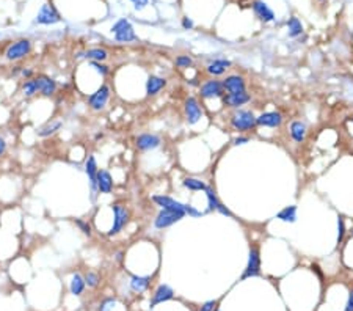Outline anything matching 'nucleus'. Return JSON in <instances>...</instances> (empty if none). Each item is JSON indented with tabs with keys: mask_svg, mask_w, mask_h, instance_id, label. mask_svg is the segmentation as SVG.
Listing matches in <instances>:
<instances>
[{
	"mask_svg": "<svg viewBox=\"0 0 353 311\" xmlns=\"http://www.w3.org/2000/svg\"><path fill=\"white\" fill-rule=\"evenodd\" d=\"M33 43L29 38H19L16 41H13L8 48L5 49V60L6 62H21L24 58H27L32 54Z\"/></svg>",
	"mask_w": 353,
	"mask_h": 311,
	"instance_id": "f257e3e1",
	"label": "nucleus"
},
{
	"mask_svg": "<svg viewBox=\"0 0 353 311\" xmlns=\"http://www.w3.org/2000/svg\"><path fill=\"white\" fill-rule=\"evenodd\" d=\"M229 124H231L232 131L239 132V134L253 131L257 126L255 114H253L251 110H242V109H237L234 114L229 116Z\"/></svg>",
	"mask_w": 353,
	"mask_h": 311,
	"instance_id": "f03ea898",
	"label": "nucleus"
},
{
	"mask_svg": "<svg viewBox=\"0 0 353 311\" xmlns=\"http://www.w3.org/2000/svg\"><path fill=\"white\" fill-rule=\"evenodd\" d=\"M112 211H113V225H112V228L107 231L109 237L121 233V231L126 228V225L129 223V218H130V213H129L128 206L123 203H119V201L112 204Z\"/></svg>",
	"mask_w": 353,
	"mask_h": 311,
	"instance_id": "7ed1b4c3",
	"label": "nucleus"
},
{
	"mask_svg": "<svg viewBox=\"0 0 353 311\" xmlns=\"http://www.w3.org/2000/svg\"><path fill=\"white\" fill-rule=\"evenodd\" d=\"M112 33L118 43H130L135 41L137 35L134 30V25H132L128 19H119L112 27Z\"/></svg>",
	"mask_w": 353,
	"mask_h": 311,
	"instance_id": "20e7f679",
	"label": "nucleus"
},
{
	"mask_svg": "<svg viewBox=\"0 0 353 311\" xmlns=\"http://www.w3.org/2000/svg\"><path fill=\"white\" fill-rule=\"evenodd\" d=\"M259 275H261V251H259V247L251 246L248 253V261H246L245 270L242 274V280L253 278V277H259Z\"/></svg>",
	"mask_w": 353,
	"mask_h": 311,
	"instance_id": "39448f33",
	"label": "nucleus"
},
{
	"mask_svg": "<svg viewBox=\"0 0 353 311\" xmlns=\"http://www.w3.org/2000/svg\"><path fill=\"white\" fill-rule=\"evenodd\" d=\"M110 95H112V90L107 83H102L101 87H99L95 93H91L88 96V107L95 112H101L105 109V105H107L109 99H110Z\"/></svg>",
	"mask_w": 353,
	"mask_h": 311,
	"instance_id": "423d86ee",
	"label": "nucleus"
},
{
	"mask_svg": "<svg viewBox=\"0 0 353 311\" xmlns=\"http://www.w3.org/2000/svg\"><path fill=\"white\" fill-rule=\"evenodd\" d=\"M62 22V16H60L58 10L52 3H44L39 8L38 15L35 17V24L38 25H54Z\"/></svg>",
	"mask_w": 353,
	"mask_h": 311,
	"instance_id": "0eeeda50",
	"label": "nucleus"
},
{
	"mask_svg": "<svg viewBox=\"0 0 353 311\" xmlns=\"http://www.w3.org/2000/svg\"><path fill=\"white\" fill-rule=\"evenodd\" d=\"M184 217H185V214L171 213V211L160 209V211H159V214L156 215V218H154V227L157 229H166V228L173 227L175 223L181 222Z\"/></svg>",
	"mask_w": 353,
	"mask_h": 311,
	"instance_id": "6e6552de",
	"label": "nucleus"
},
{
	"mask_svg": "<svg viewBox=\"0 0 353 311\" xmlns=\"http://www.w3.org/2000/svg\"><path fill=\"white\" fill-rule=\"evenodd\" d=\"M184 114H185V120H187V123L190 126L196 124L199 120H201L203 109H201V105H199L196 98L190 96V98L185 99V102H184Z\"/></svg>",
	"mask_w": 353,
	"mask_h": 311,
	"instance_id": "1a4fd4ad",
	"label": "nucleus"
},
{
	"mask_svg": "<svg viewBox=\"0 0 353 311\" xmlns=\"http://www.w3.org/2000/svg\"><path fill=\"white\" fill-rule=\"evenodd\" d=\"M38 81V90L39 96L43 98H54L58 91V83L54 77H50L48 74H36Z\"/></svg>",
	"mask_w": 353,
	"mask_h": 311,
	"instance_id": "9d476101",
	"label": "nucleus"
},
{
	"mask_svg": "<svg viewBox=\"0 0 353 311\" xmlns=\"http://www.w3.org/2000/svg\"><path fill=\"white\" fill-rule=\"evenodd\" d=\"M152 201H154L156 206H159L160 209L171 211V213L185 214V204L175 200V198L168 196V195H154V196H152ZM185 215H187V214H185Z\"/></svg>",
	"mask_w": 353,
	"mask_h": 311,
	"instance_id": "9b49d317",
	"label": "nucleus"
},
{
	"mask_svg": "<svg viewBox=\"0 0 353 311\" xmlns=\"http://www.w3.org/2000/svg\"><path fill=\"white\" fill-rule=\"evenodd\" d=\"M225 88L223 83L215 79H210V81L204 82L201 87H199V96L203 99H214V98H223L225 96Z\"/></svg>",
	"mask_w": 353,
	"mask_h": 311,
	"instance_id": "f8f14e48",
	"label": "nucleus"
},
{
	"mask_svg": "<svg viewBox=\"0 0 353 311\" xmlns=\"http://www.w3.org/2000/svg\"><path fill=\"white\" fill-rule=\"evenodd\" d=\"M85 175L88 176V181H90V187H91V200L95 201L96 200V195H97V187H96V175H97V161L95 154H88L85 161Z\"/></svg>",
	"mask_w": 353,
	"mask_h": 311,
	"instance_id": "ddd939ff",
	"label": "nucleus"
},
{
	"mask_svg": "<svg viewBox=\"0 0 353 311\" xmlns=\"http://www.w3.org/2000/svg\"><path fill=\"white\" fill-rule=\"evenodd\" d=\"M160 145H162V138L156 134H149V132L140 134L135 138V147L138 151H152V149H157Z\"/></svg>",
	"mask_w": 353,
	"mask_h": 311,
	"instance_id": "4468645a",
	"label": "nucleus"
},
{
	"mask_svg": "<svg viewBox=\"0 0 353 311\" xmlns=\"http://www.w3.org/2000/svg\"><path fill=\"white\" fill-rule=\"evenodd\" d=\"M223 105L229 109H241L242 105L248 104L251 101V96L246 93V91H242V93H225V96L222 98Z\"/></svg>",
	"mask_w": 353,
	"mask_h": 311,
	"instance_id": "2eb2a0df",
	"label": "nucleus"
},
{
	"mask_svg": "<svg viewBox=\"0 0 353 311\" xmlns=\"http://www.w3.org/2000/svg\"><path fill=\"white\" fill-rule=\"evenodd\" d=\"M96 187H97V194H112L113 192L115 184H113V178H112L109 170H104V168L97 170Z\"/></svg>",
	"mask_w": 353,
	"mask_h": 311,
	"instance_id": "dca6fc26",
	"label": "nucleus"
},
{
	"mask_svg": "<svg viewBox=\"0 0 353 311\" xmlns=\"http://www.w3.org/2000/svg\"><path fill=\"white\" fill-rule=\"evenodd\" d=\"M284 121L281 112H265V114L256 116V124L264 126V128H279Z\"/></svg>",
	"mask_w": 353,
	"mask_h": 311,
	"instance_id": "f3484780",
	"label": "nucleus"
},
{
	"mask_svg": "<svg viewBox=\"0 0 353 311\" xmlns=\"http://www.w3.org/2000/svg\"><path fill=\"white\" fill-rule=\"evenodd\" d=\"M173 297H175V291H173L171 286H168V284H159V286L156 288L154 291V294H152V299L149 302V308H154L156 305H159V303H163V302H168L171 300Z\"/></svg>",
	"mask_w": 353,
	"mask_h": 311,
	"instance_id": "a211bd4d",
	"label": "nucleus"
},
{
	"mask_svg": "<svg viewBox=\"0 0 353 311\" xmlns=\"http://www.w3.org/2000/svg\"><path fill=\"white\" fill-rule=\"evenodd\" d=\"M222 83L225 91H228V93H242V91H246V81L243 76H239V74L228 76Z\"/></svg>",
	"mask_w": 353,
	"mask_h": 311,
	"instance_id": "6ab92c4d",
	"label": "nucleus"
},
{
	"mask_svg": "<svg viewBox=\"0 0 353 311\" xmlns=\"http://www.w3.org/2000/svg\"><path fill=\"white\" fill-rule=\"evenodd\" d=\"M253 10H255L256 16L261 19L262 22H273L275 21V13H273V10L265 2H262V0H256V2H253Z\"/></svg>",
	"mask_w": 353,
	"mask_h": 311,
	"instance_id": "aec40b11",
	"label": "nucleus"
},
{
	"mask_svg": "<svg viewBox=\"0 0 353 311\" xmlns=\"http://www.w3.org/2000/svg\"><path fill=\"white\" fill-rule=\"evenodd\" d=\"M166 87V79L160 76H149L146 81V95L156 96Z\"/></svg>",
	"mask_w": 353,
	"mask_h": 311,
	"instance_id": "412c9836",
	"label": "nucleus"
},
{
	"mask_svg": "<svg viewBox=\"0 0 353 311\" xmlns=\"http://www.w3.org/2000/svg\"><path fill=\"white\" fill-rule=\"evenodd\" d=\"M62 129H63L62 120H52V121H48L44 126H41V128L36 131V134L41 138H49L52 135H55L57 132H60Z\"/></svg>",
	"mask_w": 353,
	"mask_h": 311,
	"instance_id": "4be33fe9",
	"label": "nucleus"
},
{
	"mask_svg": "<svg viewBox=\"0 0 353 311\" xmlns=\"http://www.w3.org/2000/svg\"><path fill=\"white\" fill-rule=\"evenodd\" d=\"M231 68V62L229 60H225V58H217V60L210 62L208 65V68H206V72H208L209 76H222L225 74L226 71Z\"/></svg>",
	"mask_w": 353,
	"mask_h": 311,
	"instance_id": "5701e85b",
	"label": "nucleus"
},
{
	"mask_svg": "<svg viewBox=\"0 0 353 311\" xmlns=\"http://www.w3.org/2000/svg\"><path fill=\"white\" fill-rule=\"evenodd\" d=\"M289 131H290L292 140L295 143H303L306 134H308V128H306V124L303 121H292L289 126Z\"/></svg>",
	"mask_w": 353,
	"mask_h": 311,
	"instance_id": "b1692460",
	"label": "nucleus"
},
{
	"mask_svg": "<svg viewBox=\"0 0 353 311\" xmlns=\"http://www.w3.org/2000/svg\"><path fill=\"white\" fill-rule=\"evenodd\" d=\"M151 284V277L146 275V277H142V275H132L130 277V281H129V286L130 289L134 291V293H144V291H148Z\"/></svg>",
	"mask_w": 353,
	"mask_h": 311,
	"instance_id": "393cba45",
	"label": "nucleus"
},
{
	"mask_svg": "<svg viewBox=\"0 0 353 311\" xmlns=\"http://www.w3.org/2000/svg\"><path fill=\"white\" fill-rule=\"evenodd\" d=\"M85 288H86V284H85V280H83V275H80L79 272L72 274L71 281H69V291H71V294L76 295V297L82 295Z\"/></svg>",
	"mask_w": 353,
	"mask_h": 311,
	"instance_id": "a878e982",
	"label": "nucleus"
},
{
	"mask_svg": "<svg viewBox=\"0 0 353 311\" xmlns=\"http://www.w3.org/2000/svg\"><path fill=\"white\" fill-rule=\"evenodd\" d=\"M21 93L25 98H33V96L39 95L36 76L32 77V79H27V81H22V83H21Z\"/></svg>",
	"mask_w": 353,
	"mask_h": 311,
	"instance_id": "bb28decb",
	"label": "nucleus"
},
{
	"mask_svg": "<svg viewBox=\"0 0 353 311\" xmlns=\"http://www.w3.org/2000/svg\"><path fill=\"white\" fill-rule=\"evenodd\" d=\"M83 57L86 58V60H90V62H101V63H104L109 58V50H105L102 48H93V49L86 50L83 54Z\"/></svg>",
	"mask_w": 353,
	"mask_h": 311,
	"instance_id": "cd10ccee",
	"label": "nucleus"
},
{
	"mask_svg": "<svg viewBox=\"0 0 353 311\" xmlns=\"http://www.w3.org/2000/svg\"><path fill=\"white\" fill-rule=\"evenodd\" d=\"M276 218L284 223H295L297 222V206H286L276 214Z\"/></svg>",
	"mask_w": 353,
	"mask_h": 311,
	"instance_id": "c85d7f7f",
	"label": "nucleus"
},
{
	"mask_svg": "<svg viewBox=\"0 0 353 311\" xmlns=\"http://www.w3.org/2000/svg\"><path fill=\"white\" fill-rule=\"evenodd\" d=\"M182 186L185 187V189H189L190 192H204L206 190V184H204V181H201V180H198V178H185V180L182 181Z\"/></svg>",
	"mask_w": 353,
	"mask_h": 311,
	"instance_id": "c756f323",
	"label": "nucleus"
},
{
	"mask_svg": "<svg viewBox=\"0 0 353 311\" xmlns=\"http://www.w3.org/2000/svg\"><path fill=\"white\" fill-rule=\"evenodd\" d=\"M204 192H206V196H208V213H214V211H217L218 204L222 203V201L218 200V196L215 194L214 187L208 186Z\"/></svg>",
	"mask_w": 353,
	"mask_h": 311,
	"instance_id": "7c9ffc66",
	"label": "nucleus"
},
{
	"mask_svg": "<svg viewBox=\"0 0 353 311\" xmlns=\"http://www.w3.org/2000/svg\"><path fill=\"white\" fill-rule=\"evenodd\" d=\"M288 32L290 38H297L303 33V25L298 21V17H290L288 21Z\"/></svg>",
	"mask_w": 353,
	"mask_h": 311,
	"instance_id": "2f4dec72",
	"label": "nucleus"
},
{
	"mask_svg": "<svg viewBox=\"0 0 353 311\" xmlns=\"http://www.w3.org/2000/svg\"><path fill=\"white\" fill-rule=\"evenodd\" d=\"M83 280L88 288H97L99 283H101V277H99V274H96V272H86L83 275Z\"/></svg>",
	"mask_w": 353,
	"mask_h": 311,
	"instance_id": "473e14b6",
	"label": "nucleus"
},
{
	"mask_svg": "<svg viewBox=\"0 0 353 311\" xmlns=\"http://www.w3.org/2000/svg\"><path fill=\"white\" fill-rule=\"evenodd\" d=\"M74 223H76V227L82 231V234L88 236V237L93 236V228H91V225H90L88 220H83V218H76Z\"/></svg>",
	"mask_w": 353,
	"mask_h": 311,
	"instance_id": "72a5a7b5",
	"label": "nucleus"
},
{
	"mask_svg": "<svg viewBox=\"0 0 353 311\" xmlns=\"http://www.w3.org/2000/svg\"><path fill=\"white\" fill-rule=\"evenodd\" d=\"M90 66H91V69H93V71H96L97 74H99V76H102V77H107V76L110 74V66L104 65V63H101V62H91Z\"/></svg>",
	"mask_w": 353,
	"mask_h": 311,
	"instance_id": "f704fd0d",
	"label": "nucleus"
},
{
	"mask_svg": "<svg viewBox=\"0 0 353 311\" xmlns=\"http://www.w3.org/2000/svg\"><path fill=\"white\" fill-rule=\"evenodd\" d=\"M175 63H176L177 68L187 69V68H190V66L193 65V60H192V58H190L189 55H179V57H176Z\"/></svg>",
	"mask_w": 353,
	"mask_h": 311,
	"instance_id": "c9c22d12",
	"label": "nucleus"
},
{
	"mask_svg": "<svg viewBox=\"0 0 353 311\" xmlns=\"http://www.w3.org/2000/svg\"><path fill=\"white\" fill-rule=\"evenodd\" d=\"M345 236V223L342 217H337V244H341L344 241Z\"/></svg>",
	"mask_w": 353,
	"mask_h": 311,
	"instance_id": "e433bc0d",
	"label": "nucleus"
},
{
	"mask_svg": "<svg viewBox=\"0 0 353 311\" xmlns=\"http://www.w3.org/2000/svg\"><path fill=\"white\" fill-rule=\"evenodd\" d=\"M115 303H116V300L113 299V297H107V299L102 300L101 307H99V311H110L113 307H115Z\"/></svg>",
	"mask_w": 353,
	"mask_h": 311,
	"instance_id": "4c0bfd02",
	"label": "nucleus"
},
{
	"mask_svg": "<svg viewBox=\"0 0 353 311\" xmlns=\"http://www.w3.org/2000/svg\"><path fill=\"white\" fill-rule=\"evenodd\" d=\"M19 76H21L24 81H27V79L35 77L36 74H35V69H33V68H24V66H22V68H21V74H19Z\"/></svg>",
	"mask_w": 353,
	"mask_h": 311,
	"instance_id": "58836bf2",
	"label": "nucleus"
},
{
	"mask_svg": "<svg viewBox=\"0 0 353 311\" xmlns=\"http://www.w3.org/2000/svg\"><path fill=\"white\" fill-rule=\"evenodd\" d=\"M185 214L190 215V217H201L203 215L201 211H198L196 208H193L192 204H185Z\"/></svg>",
	"mask_w": 353,
	"mask_h": 311,
	"instance_id": "ea45409f",
	"label": "nucleus"
},
{
	"mask_svg": "<svg viewBox=\"0 0 353 311\" xmlns=\"http://www.w3.org/2000/svg\"><path fill=\"white\" fill-rule=\"evenodd\" d=\"M6 151H8V142L5 140L3 135H0V159L6 154Z\"/></svg>",
	"mask_w": 353,
	"mask_h": 311,
	"instance_id": "a19ab883",
	"label": "nucleus"
},
{
	"mask_svg": "<svg viewBox=\"0 0 353 311\" xmlns=\"http://www.w3.org/2000/svg\"><path fill=\"white\" fill-rule=\"evenodd\" d=\"M248 142H250V137L248 135H239V137L234 138V140H232V145L239 147V145H245V143H248Z\"/></svg>",
	"mask_w": 353,
	"mask_h": 311,
	"instance_id": "79ce46f5",
	"label": "nucleus"
},
{
	"mask_svg": "<svg viewBox=\"0 0 353 311\" xmlns=\"http://www.w3.org/2000/svg\"><path fill=\"white\" fill-rule=\"evenodd\" d=\"M130 2L134 3V8H135L137 11H140V10H143L146 5H148L149 0H130Z\"/></svg>",
	"mask_w": 353,
	"mask_h": 311,
	"instance_id": "37998d69",
	"label": "nucleus"
},
{
	"mask_svg": "<svg viewBox=\"0 0 353 311\" xmlns=\"http://www.w3.org/2000/svg\"><path fill=\"white\" fill-rule=\"evenodd\" d=\"M217 213H220V214H222V215H226V217H232V213H231V211H229L228 208L225 206L223 203H220V204H218V208H217Z\"/></svg>",
	"mask_w": 353,
	"mask_h": 311,
	"instance_id": "c03bdc74",
	"label": "nucleus"
},
{
	"mask_svg": "<svg viewBox=\"0 0 353 311\" xmlns=\"http://www.w3.org/2000/svg\"><path fill=\"white\" fill-rule=\"evenodd\" d=\"M214 308H215V300H209L204 303L199 311H214Z\"/></svg>",
	"mask_w": 353,
	"mask_h": 311,
	"instance_id": "a18cd8bd",
	"label": "nucleus"
},
{
	"mask_svg": "<svg viewBox=\"0 0 353 311\" xmlns=\"http://www.w3.org/2000/svg\"><path fill=\"white\" fill-rule=\"evenodd\" d=\"M193 25H195V24H193V21H192L190 17H184V19H182V27H184L185 30H192V29H193Z\"/></svg>",
	"mask_w": 353,
	"mask_h": 311,
	"instance_id": "49530a36",
	"label": "nucleus"
},
{
	"mask_svg": "<svg viewBox=\"0 0 353 311\" xmlns=\"http://www.w3.org/2000/svg\"><path fill=\"white\" fill-rule=\"evenodd\" d=\"M345 311H353V289L349 294V300H347V305H345Z\"/></svg>",
	"mask_w": 353,
	"mask_h": 311,
	"instance_id": "de8ad7c7",
	"label": "nucleus"
},
{
	"mask_svg": "<svg viewBox=\"0 0 353 311\" xmlns=\"http://www.w3.org/2000/svg\"><path fill=\"white\" fill-rule=\"evenodd\" d=\"M2 52H3V49H2V46H0V55H2Z\"/></svg>",
	"mask_w": 353,
	"mask_h": 311,
	"instance_id": "09e8293b",
	"label": "nucleus"
},
{
	"mask_svg": "<svg viewBox=\"0 0 353 311\" xmlns=\"http://www.w3.org/2000/svg\"><path fill=\"white\" fill-rule=\"evenodd\" d=\"M214 311H220V310L218 308H214Z\"/></svg>",
	"mask_w": 353,
	"mask_h": 311,
	"instance_id": "8fccbe9b",
	"label": "nucleus"
},
{
	"mask_svg": "<svg viewBox=\"0 0 353 311\" xmlns=\"http://www.w3.org/2000/svg\"><path fill=\"white\" fill-rule=\"evenodd\" d=\"M350 120H352V121H353V118H350Z\"/></svg>",
	"mask_w": 353,
	"mask_h": 311,
	"instance_id": "3c124183",
	"label": "nucleus"
},
{
	"mask_svg": "<svg viewBox=\"0 0 353 311\" xmlns=\"http://www.w3.org/2000/svg\"><path fill=\"white\" fill-rule=\"evenodd\" d=\"M322 2H323V0H322Z\"/></svg>",
	"mask_w": 353,
	"mask_h": 311,
	"instance_id": "603ef678",
	"label": "nucleus"
}]
</instances>
